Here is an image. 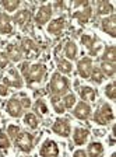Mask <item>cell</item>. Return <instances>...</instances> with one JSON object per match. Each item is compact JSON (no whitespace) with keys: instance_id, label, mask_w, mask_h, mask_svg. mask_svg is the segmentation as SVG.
Masks as SVG:
<instances>
[{"instance_id":"9c48e42d","label":"cell","mask_w":116,"mask_h":157,"mask_svg":"<svg viewBox=\"0 0 116 157\" xmlns=\"http://www.w3.org/2000/svg\"><path fill=\"white\" fill-rule=\"evenodd\" d=\"M23 51L27 55V58H35L39 53V49L36 46V44L34 42L32 39H28V38L23 39Z\"/></svg>"},{"instance_id":"8992f818","label":"cell","mask_w":116,"mask_h":157,"mask_svg":"<svg viewBox=\"0 0 116 157\" xmlns=\"http://www.w3.org/2000/svg\"><path fill=\"white\" fill-rule=\"evenodd\" d=\"M77 69H78V73L83 78H88L92 72V60L91 58H83L80 62L77 63Z\"/></svg>"},{"instance_id":"ac0fdd59","label":"cell","mask_w":116,"mask_h":157,"mask_svg":"<svg viewBox=\"0 0 116 157\" xmlns=\"http://www.w3.org/2000/svg\"><path fill=\"white\" fill-rule=\"evenodd\" d=\"M29 20H31V13H29V10H21V11H18V13L16 14V17H14V21L21 27L28 24Z\"/></svg>"},{"instance_id":"3957f363","label":"cell","mask_w":116,"mask_h":157,"mask_svg":"<svg viewBox=\"0 0 116 157\" xmlns=\"http://www.w3.org/2000/svg\"><path fill=\"white\" fill-rule=\"evenodd\" d=\"M45 66L41 65V63H35V65H32L31 67L28 69V72H27L25 75V78L27 82L29 83V84H32V83H39L43 78V76H45Z\"/></svg>"},{"instance_id":"484cf974","label":"cell","mask_w":116,"mask_h":157,"mask_svg":"<svg viewBox=\"0 0 116 157\" xmlns=\"http://www.w3.org/2000/svg\"><path fill=\"white\" fill-rule=\"evenodd\" d=\"M52 105H53V108H55V111L58 112V114H63L66 109L65 105H63V101H62L58 95H53V97H52Z\"/></svg>"},{"instance_id":"4316f807","label":"cell","mask_w":116,"mask_h":157,"mask_svg":"<svg viewBox=\"0 0 116 157\" xmlns=\"http://www.w3.org/2000/svg\"><path fill=\"white\" fill-rule=\"evenodd\" d=\"M90 77H91L92 82H95V83L99 84V83H102V80H103V73L101 72L99 67H94L92 72H91V75H90Z\"/></svg>"},{"instance_id":"74e56055","label":"cell","mask_w":116,"mask_h":157,"mask_svg":"<svg viewBox=\"0 0 116 157\" xmlns=\"http://www.w3.org/2000/svg\"><path fill=\"white\" fill-rule=\"evenodd\" d=\"M28 69H29L28 62H24V63H21V66H20V70H21V73H23L24 76L27 75V72H28Z\"/></svg>"},{"instance_id":"d6986e66","label":"cell","mask_w":116,"mask_h":157,"mask_svg":"<svg viewBox=\"0 0 116 157\" xmlns=\"http://www.w3.org/2000/svg\"><path fill=\"white\" fill-rule=\"evenodd\" d=\"M80 95L84 101H95L97 93H95V90L91 87H83L80 90Z\"/></svg>"},{"instance_id":"e0dca14e","label":"cell","mask_w":116,"mask_h":157,"mask_svg":"<svg viewBox=\"0 0 116 157\" xmlns=\"http://www.w3.org/2000/svg\"><path fill=\"white\" fill-rule=\"evenodd\" d=\"M21 56H23V53H21V49L18 48L17 45H9L7 46V58L11 59L13 62H18L20 59H21Z\"/></svg>"},{"instance_id":"d4e9b609","label":"cell","mask_w":116,"mask_h":157,"mask_svg":"<svg viewBox=\"0 0 116 157\" xmlns=\"http://www.w3.org/2000/svg\"><path fill=\"white\" fill-rule=\"evenodd\" d=\"M24 122H25L29 128H32V129H36V128H38V124H39L38 118H36L35 114H32V112H28V114L24 117Z\"/></svg>"},{"instance_id":"7402d4cb","label":"cell","mask_w":116,"mask_h":157,"mask_svg":"<svg viewBox=\"0 0 116 157\" xmlns=\"http://www.w3.org/2000/svg\"><path fill=\"white\" fill-rule=\"evenodd\" d=\"M103 62L115 63L116 62V48L115 46H108L103 52Z\"/></svg>"},{"instance_id":"e575fe53","label":"cell","mask_w":116,"mask_h":157,"mask_svg":"<svg viewBox=\"0 0 116 157\" xmlns=\"http://www.w3.org/2000/svg\"><path fill=\"white\" fill-rule=\"evenodd\" d=\"M36 111L42 115L48 114V107H46L45 101H42V100H38V101H36Z\"/></svg>"},{"instance_id":"ab89813d","label":"cell","mask_w":116,"mask_h":157,"mask_svg":"<svg viewBox=\"0 0 116 157\" xmlns=\"http://www.w3.org/2000/svg\"><path fill=\"white\" fill-rule=\"evenodd\" d=\"M73 157H87V153L84 150H76L74 154H73Z\"/></svg>"},{"instance_id":"277c9868","label":"cell","mask_w":116,"mask_h":157,"mask_svg":"<svg viewBox=\"0 0 116 157\" xmlns=\"http://www.w3.org/2000/svg\"><path fill=\"white\" fill-rule=\"evenodd\" d=\"M16 140V144L20 147V150L25 151V153H29L32 150V142H34V137L31 133L28 132H23V133H18V136L14 139Z\"/></svg>"},{"instance_id":"52a82bcc","label":"cell","mask_w":116,"mask_h":157,"mask_svg":"<svg viewBox=\"0 0 116 157\" xmlns=\"http://www.w3.org/2000/svg\"><path fill=\"white\" fill-rule=\"evenodd\" d=\"M51 17H52V7L49 6V4L41 6L38 10V13H36V16H35V21H36V24L42 25V24L48 23Z\"/></svg>"},{"instance_id":"836d02e7","label":"cell","mask_w":116,"mask_h":157,"mask_svg":"<svg viewBox=\"0 0 116 157\" xmlns=\"http://www.w3.org/2000/svg\"><path fill=\"white\" fill-rule=\"evenodd\" d=\"M7 133H9L10 137L16 139V137L18 136V133H20V128L17 126V125H10V126L7 128Z\"/></svg>"},{"instance_id":"f35d334b","label":"cell","mask_w":116,"mask_h":157,"mask_svg":"<svg viewBox=\"0 0 116 157\" xmlns=\"http://www.w3.org/2000/svg\"><path fill=\"white\" fill-rule=\"evenodd\" d=\"M9 94V90H7V86L6 84H0V95L4 97V95Z\"/></svg>"},{"instance_id":"1f68e13d","label":"cell","mask_w":116,"mask_h":157,"mask_svg":"<svg viewBox=\"0 0 116 157\" xmlns=\"http://www.w3.org/2000/svg\"><path fill=\"white\" fill-rule=\"evenodd\" d=\"M74 104H76V95L74 94H67L66 95L65 100H63V105H65V108H69V109H70Z\"/></svg>"},{"instance_id":"f1b7e54d","label":"cell","mask_w":116,"mask_h":157,"mask_svg":"<svg viewBox=\"0 0 116 157\" xmlns=\"http://www.w3.org/2000/svg\"><path fill=\"white\" fill-rule=\"evenodd\" d=\"M101 72L102 73H105L107 76H113L115 75V70H116V67H115V65L113 63H108V62H102V65H101Z\"/></svg>"},{"instance_id":"60d3db41","label":"cell","mask_w":116,"mask_h":157,"mask_svg":"<svg viewBox=\"0 0 116 157\" xmlns=\"http://www.w3.org/2000/svg\"><path fill=\"white\" fill-rule=\"evenodd\" d=\"M20 104H21V107H25V108L31 107V101H29V98H24V100L20 102Z\"/></svg>"},{"instance_id":"d6a6232c","label":"cell","mask_w":116,"mask_h":157,"mask_svg":"<svg viewBox=\"0 0 116 157\" xmlns=\"http://www.w3.org/2000/svg\"><path fill=\"white\" fill-rule=\"evenodd\" d=\"M9 146H10L9 136L3 131H0V149H9Z\"/></svg>"},{"instance_id":"83f0119b","label":"cell","mask_w":116,"mask_h":157,"mask_svg":"<svg viewBox=\"0 0 116 157\" xmlns=\"http://www.w3.org/2000/svg\"><path fill=\"white\" fill-rule=\"evenodd\" d=\"M58 69L60 70L62 73H66V75H69V73H71V69H73V66H71V63L69 62V60H59L58 63Z\"/></svg>"},{"instance_id":"8d00e7d4","label":"cell","mask_w":116,"mask_h":157,"mask_svg":"<svg viewBox=\"0 0 116 157\" xmlns=\"http://www.w3.org/2000/svg\"><path fill=\"white\" fill-rule=\"evenodd\" d=\"M7 65H9V58H7V55L0 52V67L4 69Z\"/></svg>"},{"instance_id":"7a4b0ae2","label":"cell","mask_w":116,"mask_h":157,"mask_svg":"<svg viewBox=\"0 0 116 157\" xmlns=\"http://www.w3.org/2000/svg\"><path fill=\"white\" fill-rule=\"evenodd\" d=\"M94 119L97 124L101 125H107L108 122H110L113 119V111L110 108L109 104H102L97 109V112L94 114Z\"/></svg>"},{"instance_id":"ffe728a7","label":"cell","mask_w":116,"mask_h":157,"mask_svg":"<svg viewBox=\"0 0 116 157\" xmlns=\"http://www.w3.org/2000/svg\"><path fill=\"white\" fill-rule=\"evenodd\" d=\"M103 153V146L98 142H92V143L88 146V154L90 157H99Z\"/></svg>"},{"instance_id":"4dcf8cb0","label":"cell","mask_w":116,"mask_h":157,"mask_svg":"<svg viewBox=\"0 0 116 157\" xmlns=\"http://www.w3.org/2000/svg\"><path fill=\"white\" fill-rule=\"evenodd\" d=\"M105 95H107L109 100H115L116 98V87H115V83H110L105 87Z\"/></svg>"},{"instance_id":"8fae6325","label":"cell","mask_w":116,"mask_h":157,"mask_svg":"<svg viewBox=\"0 0 116 157\" xmlns=\"http://www.w3.org/2000/svg\"><path fill=\"white\" fill-rule=\"evenodd\" d=\"M7 112L13 118H20L23 115V107H21V104H20L17 98H11L7 102Z\"/></svg>"},{"instance_id":"7c38bea8","label":"cell","mask_w":116,"mask_h":157,"mask_svg":"<svg viewBox=\"0 0 116 157\" xmlns=\"http://www.w3.org/2000/svg\"><path fill=\"white\" fill-rule=\"evenodd\" d=\"M116 17L115 16H110L108 18H103L102 20V29L105 31L107 34H109L112 38L116 36Z\"/></svg>"},{"instance_id":"b9f144b4","label":"cell","mask_w":116,"mask_h":157,"mask_svg":"<svg viewBox=\"0 0 116 157\" xmlns=\"http://www.w3.org/2000/svg\"><path fill=\"white\" fill-rule=\"evenodd\" d=\"M112 157H116V153H113V154H112Z\"/></svg>"},{"instance_id":"9a60e30c","label":"cell","mask_w":116,"mask_h":157,"mask_svg":"<svg viewBox=\"0 0 116 157\" xmlns=\"http://www.w3.org/2000/svg\"><path fill=\"white\" fill-rule=\"evenodd\" d=\"M88 135H90V132H88L87 129H83V128H77V129L74 131V135H73L74 143L78 144V146L84 144L85 142H87V139H88Z\"/></svg>"},{"instance_id":"cb8c5ba5","label":"cell","mask_w":116,"mask_h":157,"mask_svg":"<svg viewBox=\"0 0 116 157\" xmlns=\"http://www.w3.org/2000/svg\"><path fill=\"white\" fill-rule=\"evenodd\" d=\"M73 17L77 18L80 24H85L88 21V18L91 17V10L85 9V10H83V11H76V13L73 14Z\"/></svg>"},{"instance_id":"30bf717a","label":"cell","mask_w":116,"mask_h":157,"mask_svg":"<svg viewBox=\"0 0 116 157\" xmlns=\"http://www.w3.org/2000/svg\"><path fill=\"white\" fill-rule=\"evenodd\" d=\"M53 132L60 136L66 137L70 135V124L66 119H58V121L53 124Z\"/></svg>"},{"instance_id":"ba28073f","label":"cell","mask_w":116,"mask_h":157,"mask_svg":"<svg viewBox=\"0 0 116 157\" xmlns=\"http://www.w3.org/2000/svg\"><path fill=\"white\" fill-rule=\"evenodd\" d=\"M3 80H4V83H6V84L13 86V87H17V88H20L21 86H23V80L20 78L18 73H17L14 69L9 70V72L3 76Z\"/></svg>"},{"instance_id":"d590c367","label":"cell","mask_w":116,"mask_h":157,"mask_svg":"<svg viewBox=\"0 0 116 157\" xmlns=\"http://www.w3.org/2000/svg\"><path fill=\"white\" fill-rule=\"evenodd\" d=\"M81 44H83V45H85L87 48H91V46H92V44H94V38L91 35H87V34H85V35L81 36Z\"/></svg>"},{"instance_id":"5bb4252c","label":"cell","mask_w":116,"mask_h":157,"mask_svg":"<svg viewBox=\"0 0 116 157\" xmlns=\"http://www.w3.org/2000/svg\"><path fill=\"white\" fill-rule=\"evenodd\" d=\"M63 28H65V18H56L52 23H49L48 33L53 34V35H59Z\"/></svg>"},{"instance_id":"f546056e","label":"cell","mask_w":116,"mask_h":157,"mask_svg":"<svg viewBox=\"0 0 116 157\" xmlns=\"http://www.w3.org/2000/svg\"><path fill=\"white\" fill-rule=\"evenodd\" d=\"M2 6H3L7 11H14V10L20 6V2L18 0H3V2H2Z\"/></svg>"},{"instance_id":"6da1fadb","label":"cell","mask_w":116,"mask_h":157,"mask_svg":"<svg viewBox=\"0 0 116 157\" xmlns=\"http://www.w3.org/2000/svg\"><path fill=\"white\" fill-rule=\"evenodd\" d=\"M49 87H51L52 94L59 97V95L65 94V93L67 91L69 87H70V83H69V78H66L65 76L59 75V73H55L51 78V84H49Z\"/></svg>"},{"instance_id":"2e32d148","label":"cell","mask_w":116,"mask_h":157,"mask_svg":"<svg viewBox=\"0 0 116 157\" xmlns=\"http://www.w3.org/2000/svg\"><path fill=\"white\" fill-rule=\"evenodd\" d=\"M13 31V25L10 23V17L4 13H0V34H10Z\"/></svg>"},{"instance_id":"4fadbf2b","label":"cell","mask_w":116,"mask_h":157,"mask_svg":"<svg viewBox=\"0 0 116 157\" xmlns=\"http://www.w3.org/2000/svg\"><path fill=\"white\" fill-rule=\"evenodd\" d=\"M91 115V108L85 102H80L74 109V117L78 119H88Z\"/></svg>"},{"instance_id":"44dd1931","label":"cell","mask_w":116,"mask_h":157,"mask_svg":"<svg viewBox=\"0 0 116 157\" xmlns=\"http://www.w3.org/2000/svg\"><path fill=\"white\" fill-rule=\"evenodd\" d=\"M65 53L67 56V59H71V60L76 59V56H77V45L73 41H69L65 46Z\"/></svg>"},{"instance_id":"5b68a950","label":"cell","mask_w":116,"mask_h":157,"mask_svg":"<svg viewBox=\"0 0 116 157\" xmlns=\"http://www.w3.org/2000/svg\"><path fill=\"white\" fill-rule=\"evenodd\" d=\"M39 154L42 157H58L59 156V146L56 142L53 140H46L42 144Z\"/></svg>"},{"instance_id":"603a6c76","label":"cell","mask_w":116,"mask_h":157,"mask_svg":"<svg viewBox=\"0 0 116 157\" xmlns=\"http://www.w3.org/2000/svg\"><path fill=\"white\" fill-rule=\"evenodd\" d=\"M113 13V6L109 2H99L98 3V14L101 16H108V14Z\"/></svg>"}]
</instances>
